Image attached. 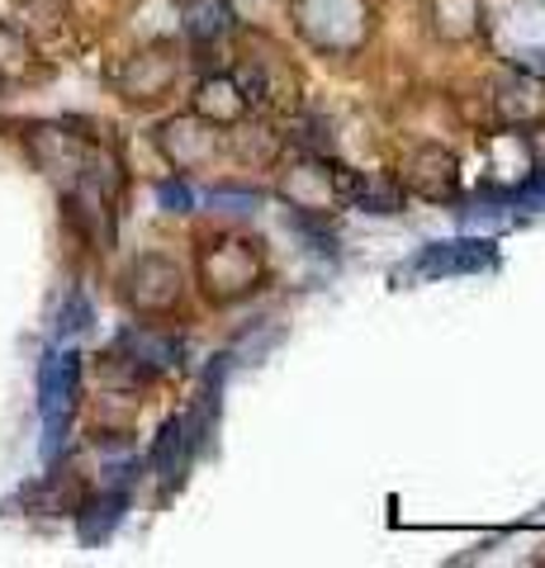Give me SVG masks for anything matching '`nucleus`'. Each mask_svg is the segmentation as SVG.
I'll return each instance as SVG.
<instances>
[{"label":"nucleus","instance_id":"nucleus-4","mask_svg":"<svg viewBox=\"0 0 545 568\" xmlns=\"http://www.w3.org/2000/svg\"><path fill=\"white\" fill-rule=\"evenodd\" d=\"M119 298L138 317H171L185 304V271L166 252H143L119 275Z\"/></svg>","mask_w":545,"mask_h":568},{"label":"nucleus","instance_id":"nucleus-3","mask_svg":"<svg viewBox=\"0 0 545 568\" xmlns=\"http://www.w3.org/2000/svg\"><path fill=\"white\" fill-rule=\"evenodd\" d=\"M275 190H280V200H285L294 213H304V219H332V213H342L351 200H356L351 171L337 166L332 156H319V152L290 156V162L280 166Z\"/></svg>","mask_w":545,"mask_h":568},{"label":"nucleus","instance_id":"nucleus-5","mask_svg":"<svg viewBox=\"0 0 545 568\" xmlns=\"http://www.w3.org/2000/svg\"><path fill=\"white\" fill-rule=\"evenodd\" d=\"M398 185L413 194V200H427V204H455L465 190V171H461V156L446 142H417V148L403 156L398 166Z\"/></svg>","mask_w":545,"mask_h":568},{"label":"nucleus","instance_id":"nucleus-9","mask_svg":"<svg viewBox=\"0 0 545 568\" xmlns=\"http://www.w3.org/2000/svg\"><path fill=\"white\" fill-rule=\"evenodd\" d=\"M190 114H200L204 123H214L219 133H228L252 114V100L233 71H209V77L195 81V91H190Z\"/></svg>","mask_w":545,"mask_h":568},{"label":"nucleus","instance_id":"nucleus-2","mask_svg":"<svg viewBox=\"0 0 545 568\" xmlns=\"http://www.w3.org/2000/svg\"><path fill=\"white\" fill-rule=\"evenodd\" d=\"M290 29L319 58H356L375 33L371 0H285Z\"/></svg>","mask_w":545,"mask_h":568},{"label":"nucleus","instance_id":"nucleus-1","mask_svg":"<svg viewBox=\"0 0 545 568\" xmlns=\"http://www.w3.org/2000/svg\"><path fill=\"white\" fill-rule=\"evenodd\" d=\"M195 284L209 308H238L271 284V252L248 227H214L195 242Z\"/></svg>","mask_w":545,"mask_h":568},{"label":"nucleus","instance_id":"nucleus-11","mask_svg":"<svg viewBox=\"0 0 545 568\" xmlns=\"http://www.w3.org/2000/svg\"><path fill=\"white\" fill-rule=\"evenodd\" d=\"M24 62H29V48L10 29H0V71H20Z\"/></svg>","mask_w":545,"mask_h":568},{"label":"nucleus","instance_id":"nucleus-8","mask_svg":"<svg viewBox=\"0 0 545 568\" xmlns=\"http://www.w3.org/2000/svg\"><path fill=\"white\" fill-rule=\"evenodd\" d=\"M157 152H162V162L195 175V171H209L219 156V129L214 123H204L200 114H171L157 123Z\"/></svg>","mask_w":545,"mask_h":568},{"label":"nucleus","instance_id":"nucleus-6","mask_svg":"<svg viewBox=\"0 0 545 568\" xmlns=\"http://www.w3.org/2000/svg\"><path fill=\"white\" fill-rule=\"evenodd\" d=\"M175 81H181V48L175 43H148L138 48L133 58L119 67V95L129 104H157L175 91Z\"/></svg>","mask_w":545,"mask_h":568},{"label":"nucleus","instance_id":"nucleus-7","mask_svg":"<svg viewBox=\"0 0 545 568\" xmlns=\"http://www.w3.org/2000/svg\"><path fill=\"white\" fill-rule=\"evenodd\" d=\"M488 110H494L498 129L507 133H545V77L536 71H503L488 91Z\"/></svg>","mask_w":545,"mask_h":568},{"label":"nucleus","instance_id":"nucleus-10","mask_svg":"<svg viewBox=\"0 0 545 568\" xmlns=\"http://www.w3.org/2000/svg\"><path fill=\"white\" fill-rule=\"evenodd\" d=\"M488 6L484 0H427V33L446 48H465L484 39Z\"/></svg>","mask_w":545,"mask_h":568}]
</instances>
